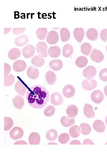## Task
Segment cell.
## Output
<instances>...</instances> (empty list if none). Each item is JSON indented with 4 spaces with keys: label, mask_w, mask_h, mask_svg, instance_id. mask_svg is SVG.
Masks as SVG:
<instances>
[{
    "label": "cell",
    "mask_w": 107,
    "mask_h": 160,
    "mask_svg": "<svg viewBox=\"0 0 107 160\" xmlns=\"http://www.w3.org/2000/svg\"><path fill=\"white\" fill-rule=\"evenodd\" d=\"M47 31L46 28H38L35 32L37 37L39 40H44L46 36Z\"/></svg>",
    "instance_id": "34"
},
{
    "label": "cell",
    "mask_w": 107,
    "mask_h": 160,
    "mask_svg": "<svg viewBox=\"0 0 107 160\" xmlns=\"http://www.w3.org/2000/svg\"><path fill=\"white\" fill-rule=\"evenodd\" d=\"M29 38L26 35H23L16 37L15 40V44L18 47H22L28 43Z\"/></svg>",
    "instance_id": "17"
},
{
    "label": "cell",
    "mask_w": 107,
    "mask_h": 160,
    "mask_svg": "<svg viewBox=\"0 0 107 160\" xmlns=\"http://www.w3.org/2000/svg\"><path fill=\"white\" fill-rule=\"evenodd\" d=\"M70 145H81V143L80 141L78 140H75L71 141L70 143Z\"/></svg>",
    "instance_id": "47"
},
{
    "label": "cell",
    "mask_w": 107,
    "mask_h": 160,
    "mask_svg": "<svg viewBox=\"0 0 107 160\" xmlns=\"http://www.w3.org/2000/svg\"><path fill=\"white\" fill-rule=\"evenodd\" d=\"M75 39L79 43L82 41L84 36V32L82 28H75L73 31Z\"/></svg>",
    "instance_id": "18"
},
{
    "label": "cell",
    "mask_w": 107,
    "mask_h": 160,
    "mask_svg": "<svg viewBox=\"0 0 107 160\" xmlns=\"http://www.w3.org/2000/svg\"><path fill=\"white\" fill-rule=\"evenodd\" d=\"M59 39V36L58 32L54 31L51 30L48 33L46 40L47 43L50 44H54L58 42Z\"/></svg>",
    "instance_id": "5"
},
{
    "label": "cell",
    "mask_w": 107,
    "mask_h": 160,
    "mask_svg": "<svg viewBox=\"0 0 107 160\" xmlns=\"http://www.w3.org/2000/svg\"><path fill=\"white\" fill-rule=\"evenodd\" d=\"M57 132L54 129L49 130L46 134V137L48 140L50 141L54 140L57 137Z\"/></svg>",
    "instance_id": "35"
},
{
    "label": "cell",
    "mask_w": 107,
    "mask_h": 160,
    "mask_svg": "<svg viewBox=\"0 0 107 160\" xmlns=\"http://www.w3.org/2000/svg\"><path fill=\"white\" fill-rule=\"evenodd\" d=\"M11 28H4V34L8 33L10 31Z\"/></svg>",
    "instance_id": "48"
},
{
    "label": "cell",
    "mask_w": 107,
    "mask_h": 160,
    "mask_svg": "<svg viewBox=\"0 0 107 160\" xmlns=\"http://www.w3.org/2000/svg\"><path fill=\"white\" fill-rule=\"evenodd\" d=\"M25 29V28H13L12 32L15 34L18 35L23 33Z\"/></svg>",
    "instance_id": "43"
},
{
    "label": "cell",
    "mask_w": 107,
    "mask_h": 160,
    "mask_svg": "<svg viewBox=\"0 0 107 160\" xmlns=\"http://www.w3.org/2000/svg\"><path fill=\"white\" fill-rule=\"evenodd\" d=\"M31 63L34 65L36 67H40L44 64L45 60L43 58L37 55L32 58Z\"/></svg>",
    "instance_id": "32"
},
{
    "label": "cell",
    "mask_w": 107,
    "mask_h": 160,
    "mask_svg": "<svg viewBox=\"0 0 107 160\" xmlns=\"http://www.w3.org/2000/svg\"><path fill=\"white\" fill-rule=\"evenodd\" d=\"M100 36L101 40L104 42H107V28L103 30L101 32Z\"/></svg>",
    "instance_id": "42"
},
{
    "label": "cell",
    "mask_w": 107,
    "mask_h": 160,
    "mask_svg": "<svg viewBox=\"0 0 107 160\" xmlns=\"http://www.w3.org/2000/svg\"><path fill=\"white\" fill-rule=\"evenodd\" d=\"M80 127L81 129V133L83 135H88L90 134L91 132V127L87 123H83L80 124Z\"/></svg>",
    "instance_id": "36"
},
{
    "label": "cell",
    "mask_w": 107,
    "mask_h": 160,
    "mask_svg": "<svg viewBox=\"0 0 107 160\" xmlns=\"http://www.w3.org/2000/svg\"><path fill=\"white\" fill-rule=\"evenodd\" d=\"M62 62L60 60H53L49 62L50 67L54 71H58L63 67Z\"/></svg>",
    "instance_id": "22"
},
{
    "label": "cell",
    "mask_w": 107,
    "mask_h": 160,
    "mask_svg": "<svg viewBox=\"0 0 107 160\" xmlns=\"http://www.w3.org/2000/svg\"><path fill=\"white\" fill-rule=\"evenodd\" d=\"M75 92V87L73 85L68 84L65 86L63 89L62 93L67 98H70L74 95Z\"/></svg>",
    "instance_id": "8"
},
{
    "label": "cell",
    "mask_w": 107,
    "mask_h": 160,
    "mask_svg": "<svg viewBox=\"0 0 107 160\" xmlns=\"http://www.w3.org/2000/svg\"><path fill=\"white\" fill-rule=\"evenodd\" d=\"M13 104L16 108L21 110L24 105V100L20 95H17L13 99Z\"/></svg>",
    "instance_id": "19"
},
{
    "label": "cell",
    "mask_w": 107,
    "mask_h": 160,
    "mask_svg": "<svg viewBox=\"0 0 107 160\" xmlns=\"http://www.w3.org/2000/svg\"><path fill=\"white\" fill-rule=\"evenodd\" d=\"M29 142L30 145H39L40 140V135L36 132H32L29 135Z\"/></svg>",
    "instance_id": "20"
},
{
    "label": "cell",
    "mask_w": 107,
    "mask_h": 160,
    "mask_svg": "<svg viewBox=\"0 0 107 160\" xmlns=\"http://www.w3.org/2000/svg\"><path fill=\"white\" fill-rule=\"evenodd\" d=\"M15 89L19 95L24 96L27 88L24 84L20 80L17 81L15 84Z\"/></svg>",
    "instance_id": "13"
},
{
    "label": "cell",
    "mask_w": 107,
    "mask_h": 160,
    "mask_svg": "<svg viewBox=\"0 0 107 160\" xmlns=\"http://www.w3.org/2000/svg\"><path fill=\"white\" fill-rule=\"evenodd\" d=\"M106 51H107V44L106 47Z\"/></svg>",
    "instance_id": "52"
},
{
    "label": "cell",
    "mask_w": 107,
    "mask_h": 160,
    "mask_svg": "<svg viewBox=\"0 0 107 160\" xmlns=\"http://www.w3.org/2000/svg\"><path fill=\"white\" fill-rule=\"evenodd\" d=\"M48 46L44 42H39L36 45V50L38 55L43 58L48 56L47 50Z\"/></svg>",
    "instance_id": "2"
},
{
    "label": "cell",
    "mask_w": 107,
    "mask_h": 160,
    "mask_svg": "<svg viewBox=\"0 0 107 160\" xmlns=\"http://www.w3.org/2000/svg\"><path fill=\"white\" fill-rule=\"evenodd\" d=\"M88 59L85 56H81L78 57L75 60L76 66L80 68L85 67L87 64Z\"/></svg>",
    "instance_id": "33"
},
{
    "label": "cell",
    "mask_w": 107,
    "mask_h": 160,
    "mask_svg": "<svg viewBox=\"0 0 107 160\" xmlns=\"http://www.w3.org/2000/svg\"><path fill=\"white\" fill-rule=\"evenodd\" d=\"M21 55L20 50L18 48L11 49L8 53L9 58L11 60H15L20 57Z\"/></svg>",
    "instance_id": "27"
},
{
    "label": "cell",
    "mask_w": 107,
    "mask_h": 160,
    "mask_svg": "<svg viewBox=\"0 0 107 160\" xmlns=\"http://www.w3.org/2000/svg\"><path fill=\"white\" fill-rule=\"evenodd\" d=\"M92 47L88 42L83 43L81 46V51L82 53L84 55L88 56L92 52Z\"/></svg>",
    "instance_id": "30"
},
{
    "label": "cell",
    "mask_w": 107,
    "mask_h": 160,
    "mask_svg": "<svg viewBox=\"0 0 107 160\" xmlns=\"http://www.w3.org/2000/svg\"><path fill=\"white\" fill-rule=\"evenodd\" d=\"M106 145H107V142H106V144H105Z\"/></svg>",
    "instance_id": "53"
},
{
    "label": "cell",
    "mask_w": 107,
    "mask_h": 160,
    "mask_svg": "<svg viewBox=\"0 0 107 160\" xmlns=\"http://www.w3.org/2000/svg\"><path fill=\"white\" fill-rule=\"evenodd\" d=\"M80 127L76 125L71 126L69 130L70 136L73 138L78 137L80 135Z\"/></svg>",
    "instance_id": "31"
},
{
    "label": "cell",
    "mask_w": 107,
    "mask_h": 160,
    "mask_svg": "<svg viewBox=\"0 0 107 160\" xmlns=\"http://www.w3.org/2000/svg\"><path fill=\"white\" fill-rule=\"evenodd\" d=\"M15 78L12 74L4 76V86H9L12 85L14 82Z\"/></svg>",
    "instance_id": "37"
},
{
    "label": "cell",
    "mask_w": 107,
    "mask_h": 160,
    "mask_svg": "<svg viewBox=\"0 0 107 160\" xmlns=\"http://www.w3.org/2000/svg\"><path fill=\"white\" fill-rule=\"evenodd\" d=\"M99 77L100 80L103 81H107V68L102 69L99 73Z\"/></svg>",
    "instance_id": "41"
},
{
    "label": "cell",
    "mask_w": 107,
    "mask_h": 160,
    "mask_svg": "<svg viewBox=\"0 0 107 160\" xmlns=\"http://www.w3.org/2000/svg\"><path fill=\"white\" fill-rule=\"evenodd\" d=\"M27 75L30 79H35L38 77L39 75V71L36 68L31 65L28 67L27 69Z\"/></svg>",
    "instance_id": "14"
},
{
    "label": "cell",
    "mask_w": 107,
    "mask_h": 160,
    "mask_svg": "<svg viewBox=\"0 0 107 160\" xmlns=\"http://www.w3.org/2000/svg\"><path fill=\"white\" fill-rule=\"evenodd\" d=\"M45 79L47 82L49 84L52 85L55 83L56 80V77L55 73L51 70H50L46 73Z\"/></svg>",
    "instance_id": "25"
},
{
    "label": "cell",
    "mask_w": 107,
    "mask_h": 160,
    "mask_svg": "<svg viewBox=\"0 0 107 160\" xmlns=\"http://www.w3.org/2000/svg\"><path fill=\"white\" fill-rule=\"evenodd\" d=\"M78 113V108L74 105H69L66 109V113L69 118H74L77 115Z\"/></svg>",
    "instance_id": "23"
},
{
    "label": "cell",
    "mask_w": 107,
    "mask_h": 160,
    "mask_svg": "<svg viewBox=\"0 0 107 160\" xmlns=\"http://www.w3.org/2000/svg\"><path fill=\"white\" fill-rule=\"evenodd\" d=\"M26 98L28 104L34 108L40 109L48 103L49 95L44 87L39 85L29 87L26 94Z\"/></svg>",
    "instance_id": "1"
},
{
    "label": "cell",
    "mask_w": 107,
    "mask_h": 160,
    "mask_svg": "<svg viewBox=\"0 0 107 160\" xmlns=\"http://www.w3.org/2000/svg\"><path fill=\"white\" fill-rule=\"evenodd\" d=\"M58 138L59 143L62 144L67 143L70 140L69 135L66 133L61 134L59 136Z\"/></svg>",
    "instance_id": "39"
},
{
    "label": "cell",
    "mask_w": 107,
    "mask_h": 160,
    "mask_svg": "<svg viewBox=\"0 0 107 160\" xmlns=\"http://www.w3.org/2000/svg\"><path fill=\"white\" fill-rule=\"evenodd\" d=\"M13 121L12 119L9 117H4V130H9L13 126Z\"/></svg>",
    "instance_id": "38"
},
{
    "label": "cell",
    "mask_w": 107,
    "mask_h": 160,
    "mask_svg": "<svg viewBox=\"0 0 107 160\" xmlns=\"http://www.w3.org/2000/svg\"><path fill=\"white\" fill-rule=\"evenodd\" d=\"M11 70V67L10 65L7 63H4V75H8Z\"/></svg>",
    "instance_id": "44"
},
{
    "label": "cell",
    "mask_w": 107,
    "mask_h": 160,
    "mask_svg": "<svg viewBox=\"0 0 107 160\" xmlns=\"http://www.w3.org/2000/svg\"><path fill=\"white\" fill-rule=\"evenodd\" d=\"M83 145L86 144H92L94 145L95 144L93 141L91 140L86 139L84 140L83 142Z\"/></svg>",
    "instance_id": "45"
},
{
    "label": "cell",
    "mask_w": 107,
    "mask_h": 160,
    "mask_svg": "<svg viewBox=\"0 0 107 160\" xmlns=\"http://www.w3.org/2000/svg\"><path fill=\"white\" fill-rule=\"evenodd\" d=\"M84 113L85 115L89 118H94L95 113L93 107L91 105L86 103L84 108Z\"/></svg>",
    "instance_id": "21"
},
{
    "label": "cell",
    "mask_w": 107,
    "mask_h": 160,
    "mask_svg": "<svg viewBox=\"0 0 107 160\" xmlns=\"http://www.w3.org/2000/svg\"><path fill=\"white\" fill-rule=\"evenodd\" d=\"M90 57L94 61L99 63L103 61L104 58L103 53L99 50L94 48L91 54Z\"/></svg>",
    "instance_id": "6"
},
{
    "label": "cell",
    "mask_w": 107,
    "mask_h": 160,
    "mask_svg": "<svg viewBox=\"0 0 107 160\" xmlns=\"http://www.w3.org/2000/svg\"><path fill=\"white\" fill-rule=\"evenodd\" d=\"M63 98L61 94L58 92L53 93L51 96V102L52 104L59 105L62 103Z\"/></svg>",
    "instance_id": "11"
},
{
    "label": "cell",
    "mask_w": 107,
    "mask_h": 160,
    "mask_svg": "<svg viewBox=\"0 0 107 160\" xmlns=\"http://www.w3.org/2000/svg\"><path fill=\"white\" fill-rule=\"evenodd\" d=\"M86 35L87 38L90 40L95 41L97 38L98 33L95 28H90L87 31Z\"/></svg>",
    "instance_id": "24"
},
{
    "label": "cell",
    "mask_w": 107,
    "mask_h": 160,
    "mask_svg": "<svg viewBox=\"0 0 107 160\" xmlns=\"http://www.w3.org/2000/svg\"><path fill=\"white\" fill-rule=\"evenodd\" d=\"M97 86L96 81L94 79L90 80H83L81 83L82 88L85 90H91L95 88Z\"/></svg>",
    "instance_id": "10"
},
{
    "label": "cell",
    "mask_w": 107,
    "mask_h": 160,
    "mask_svg": "<svg viewBox=\"0 0 107 160\" xmlns=\"http://www.w3.org/2000/svg\"><path fill=\"white\" fill-rule=\"evenodd\" d=\"M92 100L95 103L99 104L102 102L104 98V95L102 92L99 90L93 91L91 95Z\"/></svg>",
    "instance_id": "9"
},
{
    "label": "cell",
    "mask_w": 107,
    "mask_h": 160,
    "mask_svg": "<svg viewBox=\"0 0 107 160\" xmlns=\"http://www.w3.org/2000/svg\"><path fill=\"white\" fill-rule=\"evenodd\" d=\"M73 49L72 45L70 44H65L62 48V55L65 57H69L72 54Z\"/></svg>",
    "instance_id": "26"
},
{
    "label": "cell",
    "mask_w": 107,
    "mask_h": 160,
    "mask_svg": "<svg viewBox=\"0 0 107 160\" xmlns=\"http://www.w3.org/2000/svg\"><path fill=\"white\" fill-rule=\"evenodd\" d=\"M35 52V47L31 44L25 46L23 48L22 51L23 56L26 58H29L32 56Z\"/></svg>",
    "instance_id": "7"
},
{
    "label": "cell",
    "mask_w": 107,
    "mask_h": 160,
    "mask_svg": "<svg viewBox=\"0 0 107 160\" xmlns=\"http://www.w3.org/2000/svg\"><path fill=\"white\" fill-rule=\"evenodd\" d=\"M60 121L63 126L68 127L74 124L75 120L74 118H69L67 116H64L61 118Z\"/></svg>",
    "instance_id": "29"
},
{
    "label": "cell",
    "mask_w": 107,
    "mask_h": 160,
    "mask_svg": "<svg viewBox=\"0 0 107 160\" xmlns=\"http://www.w3.org/2000/svg\"><path fill=\"white\" fill-rule=\"evenodd\" d=\"M23 129L19 127H13L10 131V136L14 140H16L21 138L23 135Z\"/></svg>",
    "instance_id": "4"
},
{
    "label": "cell",
    "mask_w": 107,
    "mask_h": 160,
    "mask_svg": "<svg viewBox=\"0 0 107 160\" xmlns=\"http://www.w3.org/2000/svg\"><path fill=\"white\" fill-rule=\"evenodd\" d=\"M55 111V108L52 105H49L44 109L43 113L46 116H52Z\"/></svg>",
    "instance_id": "40"
},
{
    "label": "cell",
    "mask_w": 107,
    "mask_h": 160,
    "mask_svg": "<svg viewBox=\"0 0 107 160\" xmlns=\"http://www.w3.org/2000/svg\"><path fill=\"white\" fill-rule=\"evenodd\" d=\"M97 73L96 68L92 65L89 66L83 71V75L87 80H90L94 77Z\"/></svg>",
    "instance_id": "3"
},
{
    "label": "cell",
    "mask_w": 107,
    "mask_h": 160,
    "mask_svg": "<svg viewBox=\"0 0 107 160\" xmlns=\"http://www.w3.org/2000/svg\"><path fill=\"white\" fill-rule=\"evenodd\" d=\"M47 53L51 57L57 58L60 55L61 49L57 46H51L48 49Z\"/></svg>",
    "instance_id": "16"
},
{
    "label": "cell",
    "mask_w": 107,
    "mask_h": 160,
    "mask_svg": "<svg viewBox=\"0 0 107 160\" xmlns=\"http://www.w3.org/2000/svg\"><path fill=\"white\" fill-rule=\"evenodd\" d=\"M26 64L23 60H18L15 61L13 64V68L17 72H21L26 68Z\"/></svg>",
    "instance_id": "12"
},
{
    "label": "cell",
    "mask_w": 107,
    "mask_h": 160,
    "mask_svg": "<svg viewBox=\"0 0 107 160\" xmlns=\"http://www.w3.org/2000/svg\"><path fill=\"white\" fill-rule=\"evenodd\" d=\"M47 144V145H50V144H57V143H55L51 142V143H48Z\"/></svg>",
    "instance_id": "50"
},
{
    "label": "cell",
    "mask_w": 107,
    "mask_h": 160,
    "mask_svg": "<svg viewBox=\"0 0 107 160\" xmlns=\"http://www.w3.org/2000/svg\"><path fill=\"white\" fill-rule=\"evenodd\" d=\"M104 92L105 95L107 96V85H106L104 87Z\"/></svg>",
    "instance_id": "49"
},
{
    "label": "cell",
    "mask_w": 107,
    "mask_h": 160,
    "mask_svg": "<svg viewBox=\"0 0 107 160\" xmlns=\"http://www.w3.org/2000/svg\"><path fill=\"white\" fill-rule=\"evenodd\" d=\"M93 127L96 132L103 133L105 129V126L104 122L100 120H96L94 121L93 124Z\"/></svg>",
    "instance_id": "15"
},
{
    "label": "cell",
    "mask_w": 107,
    "mask_h": 160,
    "mask_svg": "<svg viewBox=\"0 0 107 160\" xmlns=\"http://www.w3.org/2000/svg\"><path fill=\"white\" fill-rule=\"evenodd\" d=\"M60 39L63 42L68 41L70 39V33L69 30L66 28H62L60 31Z\"/></svg>",
    "instance_id": "28"
},
{
    "label": "cell",
    "mask_w": 107,
    "mask_h": 160,
    "mask_svg": "<svg viewBox=\"0 0 107 160\" xmlns=\"http://www.w3.org/2000/svg\"><path fill=\"white\" fill-rule=\"evenodd\" d=\"M14 145H27L28 143L25 141L20 140L16 141Z\"/></svg>",
    "instance_id": "46"
},
{
    "label": "cell",
    "mask_w": 107,
    "mask_h": 160,
    "mask_svg": "<svg viewBox=\"0 0 107 160\" xmlns=\"http://www.w3.org/2000/svg\"><path fill=\"white\" fill-rule=\"evenodd\" d=\"M105 122L107 126V116H106L105 118Z\"/></svg>",
    "instance_id": "51"
}]
</instances>
